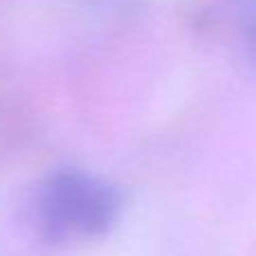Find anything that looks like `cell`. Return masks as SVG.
<instances>
[{"instance_id":"1","label":"cell","mask_w":256,"mask_h":256,"mask_svg":"<svg viewBox=\"0 0 256 256\" xmlns=\"http://www.w3.org/2000/svg\"><path fill=\"white\" fill-rule=\"evenodd\" d=\"M124 198L110 180L84 168H58L38 184L34 220L50 243L97 240L120 222Z\"/></svg>"},{"instance_id":"2","label":"cell","mask_w":256,"mask_h":256,"mask_svg":"<svg viewBox=\"0 0 256 256\" xmlns=\"http://www.w3.org/2000/svg\"><path fill=\"white\" fill-rule=\"evenodd\" d=\"M243 43H245V52H248L250 61L256 63V14L252 16V20H250L248 25H245Z\"/></svg>"}]
</instances>
